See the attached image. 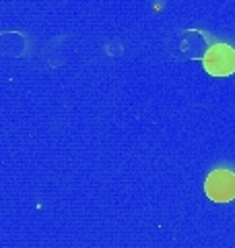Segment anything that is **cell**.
<instances>
[{
	"instance_id": "cell-2",
	"label": "cell",
	"mask_w": 235,
	"mask_h": 248,
	"mask_svg": "<svg viewBox=\"0 0 235 248\" xmlns=\"http://www.w3.org/2000/svg\"><path fill=\"white\" fill-rule=\"evenodd\" d=\"M205 192L213 203H231L235 199V174L231 170H215L205 180Z\"/></svg>"
},
{
	"instance_id": "cell-1",
	"label": "cell",
	"mask_w": 235,
	"mask_h": 248,
	"mask_svg": "<svg viewBox=\"0 0 235 248\" xmlns=\"http://www.w3.org/2000/svg\"><path fill=\"white\" fill-rule=\"evenodd\" d=\"M205 71L213 77H229L235 73V50L229 44H215L206 50Z\"/></svg>"
}]
</instances>
